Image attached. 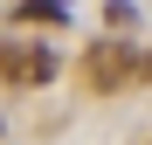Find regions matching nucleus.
I'll return each mask as SVG.
<instances>
[{
  "label": "nucleus",
  "mask_w": 152,
  "mask_h": 145,
  "mask_svg": "<svg viewBox=\"0 0 152 145\" xmlns=\"http://www.w3.org/2000/svg\"><path fill=\"white\" fill-rule=\"evenodd\" d=\"M0 76H7L14 90H35L56 76V48L48 42H0Z\"/></svg>",
  "instance_id": "1"
},
{
  "label": "nucleus",
  "mask_w": 152,
  "mask_h": 145,
  "mask_svg": "<svg viewBox=\"0 0 152 145\" xmlns=\"http://www.w3.org/2000/svg\"><path fill=\"white\" fill-rule=\"evenodd\" d=\"M124 76H132L124 42H97V48H90V90H118Z\"/></svg>",
  "instance_id": "2"
},
{
  "label": "nucleus",
  "mask_w": 152,
  "mask_h": 145,
  "mask_svg": "<svg viewBox=\"0 0 152 145\" xmlns=\"http://www.w3.org/2000/svg\"><path fill=\"white\" fill-rule=\"evenodd\" d=\"M145 76H152V55H145Z\"/></svg>",
  "instance_id": "3"
}]
</instances>
